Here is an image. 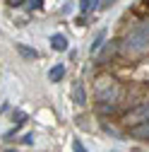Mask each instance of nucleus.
Listing matches in <instances>:
<instances>
[{
  "mask_svg": "<svg viewBox=\"0 0 149 152\" xmlns=\"http://www.w3.org/2000/svg\"><path fill=\"white\" fill-rule=\"evenodd\" d=\"M72 99H74V104H80V106L87 104V94H84V87L80 82H74V87H72Z\"/></svg>",
  "mask_w": 149,
  "mask_h": 152,
  "instance_id": "obj_3",
  "label": "nucleus"
},
{
  "mask_svg": "<svg viewBox=\"0 0 149 152\" xmlns=\"http://www.w3.org/2000/svg\"><path fill=\"white\" fill-rule=\"evenodd\" d=\"M137 116H140L142 121H149V102H147V104H142V106L137 109ZM142 121H140V123H142Z\"/></svg>",
  "mask_w": 149,
  "mask_h": 152,
  "instance_id": "obj_8",
  "label": "nucleus"
},
{
  "mask_svg": "<svg viewBox=\"0 0 149 152\" xmlns=\"http://www.w3.org/2000/svg\"><path fill=\"white\" fill-rule=\"evenodd\" d=\"M22 142H24V145H34V135H31V133H27V135L22 138Z\"/></svg>",
  "mask_w": 149,
  "mask_h": 152,
  "instance_id": "obj_12",
  "label": "nucleus"
},
{
  "mask_svg": "<svg viewBox=\"0 0 149 152\" xmlns=\"http://www.w3.org/2000/svg\"><path fill=\"white\" fill-rule=\"evenodd\" d=\"M103 39H106V34L101 31V34L96 36V39H94V44H91V46H89V51H91V53H96V51L101 48V44H103Z\"/></svg>",
  "mask_w": 149,
  "mask_h": 152,
  "instance_id": "obj_7",
  "label": "nucleus"
},
{
  "mask_svg": "<svg viewBox=\"0 0 149 152\" xmlns=\"http://www.w3.org/2000/svg\"><path fill=\"white\" fill-rule=\"evenodd\" d=\"M63 75H65V65H53L51 70H48V80L51 82H58V80H63Z\"/></svg>",
  "mask_w": 149,
  "mask_h": 152,
  "instance_id": "obj_5",
  "label": "nucleus"
},
{
  "mask_svg": "<svg viewBox=\"0 0 149 152\" xmlns=\"http://www.w3.org/2000/svg\"><path fill=\"white\" fill-rule=\"evenodd\" d=\"M130 133H132L135 138H140V140H149V121L137 123V126H135L132 130H130Z\"/></svg>",
  "mask_w": 149,
  "mask_h": 152,
  "instance_id": "obj_2",
  "label": "nucleus"
},
{
  "mask_svg": "<svg viewBox=\"0 0 149 152\" xmlns=\"http://www.w3.org/2000/svg\"><path fill=\"white\" fill-rule=\"evenodd\" d=\"M80 7H82V12H89V10L99 7V3H89V0H84V3H80Z\"/></svg>",
  "mask_w": 149,
  "mask_h": 152,
  "instance_id": "obj_9",
  "label": "nucleus"
},
{
  "mask_svg": "<svg viewBox=\"0 0 149 152\" xmlns=\"http://www.w3.org/2000/svg\"><path fill=\"white\" fill-rule=\"evenodd\" d=\"M72 150H74V152H87V150H84V145H82L80 140H72Z\"/></svg>",
  "mask_w": 149,
  "mask_h": 152,
  "instance_id": "obj_11",
  "label": "nucleus"
},
{
  "mask_svg": "<svg viewBox=\"0 0 149 152\" xmlns=\"http://www.w3.org/2000/svg\"><path fill=\"white\" fill-rule=\"evenodd\" d=\"M51 46H53L55 51H65V48H67V39H65L63 34H53V36H51Z\"/></svg>",
  "mask_w": 149,
  "mask_h": 152,
  "instance_id": "obj_4",
  "label": "nucleus"
},
{
  "mask_svg": "<svg viewBox=\"0 0 149 152\" xmlns=\"http://www.w3.org/2000/svg\"><path fill=\"white\" fill-rule=\"evenodd\" d=\"M29 10H41L43 7V0H34V3H24Z\"/></svg>",
  "mask_w": 149,
  "mask_h": 152,
  "instance_id": "obj_10",
  "label": "nucleus"
},
{
  "mask_svg": "<svg viewBox=\"0 0 149 152\" xmlns=\"http://www.w3.org/2000/svg\"><path fill=\"white\" fill-rule=\"evenodd\" d=\"M14 48L20 51L24 58H31V61H34V58H39V51H36V48H29V46H24V44H17Z\"/></svg>",
  "mask_w": 149,
  "mask_h": 152,
  "instance_id": "obj_6",
  "label": "nucleus"
},
{
  "mask_svg": "<svg viewBox=\"0 0 149 152\" xmlns=\"http://www.w3.org/2000/svg\"><path fill=\"white\" fill-rule=\"evenodd\" d=\"M5 152H14V150H5Z\"/></svg>",
  "mask_w": 149,
  "mask_h": 152,
  "instance_id": "obj_13",
  "label": "nucleus"
},
{
  "mask_svg": "<svg viewBox=\"0 0 149 152\" xmlns=\"http://www.w3.org/2000/svg\"><path fill=\"white\" fill-rule=\"evenodd\" d=\"M127 48L132 51H147L149 48V27H137L127 36Z\"/></svg>",
  "mask_w": 149,
  "mask_h": 152,
  "instance_id": "obj_1",
  "label": "nucleus"
}]
</instances>
